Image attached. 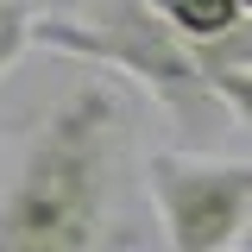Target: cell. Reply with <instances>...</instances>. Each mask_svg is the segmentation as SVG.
<instances>
[{
  "mask_svg": "<svg viewBox=\"0 0 252 252\" xmlns=\"http://www.w3.org/2000/svg\"><path fill=\"white\" fill-rule=\"evenodd\" d=\"M126 107L101 82L51 101L0 189V252H126Z\"/></svg>",
  "mask_w": 252,
  "mask_h": 252,
  "instance_id": "6da1fadb",
  "label": "cell"
},
{
  "mask_svg": "<svg viewBox=\"0 0 252 252\" xmlns=\"http://www.w3.org/2000/svg\"><path fill=\"white\" fill-rule=\"evenodd\" d=\"M32 44L63 51V57H89V63H107V69L132 76L189 132H202V126H215V114H227L215 101L202 44H183L145 0H89L82 13H51V19H38Z\"/></svg>",
  "mask_w": 252,
  "mask_h": 252,
  "instance_id": "7a4b0ae2",
  "label": "cell"
},
{
  "mask_svg": "<svg viewBox=\"0 0 252 252\" xmlns=\"http://www.w3.org/2000/svg\"><path fill=\"white\" fill-rule=\"evenodd\" d=\"M145 195L170 252H227L252 227V158L158 152L145 158Z\"/></svg>",
  "mask_w": 252,
  "mask_h": 252,
  "instance_id": "3957f363",
  "label": "cell"
},
{
  "mask_svg": "<svg viewBox=\"0 0 252 252\" xmlns=\"http://www.w3.org/2000/svg\"><path fill=\"white\" fill-rule=\"evenodd\" d=\"M145 6H152L183 44H220L227 32L246 26V13H240L233 0H145Z\"/></svg>",
  "mask_w": 252,
  "mask_h": 252,
  "instance_id": "277c9868",
  "label": "cell"
},
{
  "mask_svg": "<svg viewBox=\"0 0 252 252\" xmlns=\"http://www.w3.org/2000/svg\"><path fill=\"white\" fill-rule=\"evenodd\" d=\"M38 19H44V13H38L32 0H0V76H6V69H13V57L32 44Z\"/></svg>",
  "mask_w": 252,
  "mask_h": 252,
  "instance_id": "5b68a950",
  "label": "cell"
},
{
  "mask_svg": "<svg viewBox=\"0 0 252 252\" xmlns=\"http://www.w3.org/2000/svg\"><path fill=\"white\" fill-rule=\"evenodd\" d=\"M215 101H220V107H227L240 126H252V69H240V76L215 82Z\"/></svg>",
  "mask_w": 252,
  "mask_h": 252,
  "instance_id": "8992f818",
  "label": "cell"
},
{
  "mask_svg": "<svg viewBox=\"0 0 252 252\" xmlns=\"http://www.w3.org/2000/svg\"><path fill=\"white\" fill-rule=\"evenodd\" d=\"M82 6H89V0H63V13H82Z\"/></svg>",
  "mask_w": 252,
  "mask_h": 252,
  "instance_id": "52a82bcc",
  "label": "cell"
},
{
  "mask_svg": "<svg viewBox=\"0 0 252 252\" xmlns=\"http://www.w3.org/2000/svg\"><path fill=\"white\" fill-rule=\"evenodd\" d=\"M233 6H240V13H246V19H252V0H233Z\"/></svg>",
  "mask_w": 252,
  "mask_h": 252,
  "instance_id": "ba28073f",
  "label": "cell"
}]
</instances>
